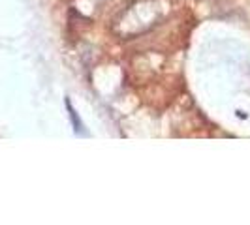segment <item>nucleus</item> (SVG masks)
<instances>
[{"mask_svg": "<svg viewBox=\"0 0 250 225\" xmlns=\"http://www.w3.org/2000/svg\"><path fill=\"white\" fill-rule=\"evenodd\" d=\"M66 109L70 112V120H72V124H74L75 133H83V124H81V120H79V116H77V112H75L74 105L70 103V100H66Z\"/></svg>", "mask_w": 250, "mask_h": 225, "instance_id": "nucleus-1", "label": "nucleus"}]
</instances>
